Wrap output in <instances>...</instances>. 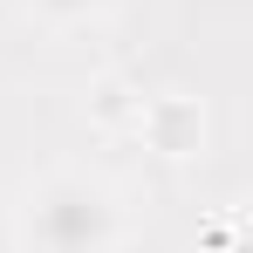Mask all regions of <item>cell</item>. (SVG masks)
Returning <instances> with one entry per match:
<instances>
[{"label": "cell", "instance_id": "cell-1", "mask_svg": "<svg viewBox=\"0 0 253 253\" xmlns=\"http://www.w3.org/2000/svg\"><path fill=\"white\" fill-rule=\"evenodd\" d=\"M28 233L42 253H110L117 247V206L103 185L62 171L28 199Z\"/></svg>", "mask_w": 253, "mask_h": 253}, {"label": "cell", "instance_id": "cell-2", "mask_svg": "<svg viewBox=\"0 0 253 253\" xmlns=\"http://www.w3.org/2000/svg\"><path fill=\"white\" fill-rule=\"evenodd\" d=\"M137 130H144L165 158H192V151L206 144V110H199L192 96H151V103L137 110Z\"/></svg>", "mask_w": 253, "mask_h": 253}, {"label": "cell", "instance_id": "cell-3", "mask_svg": "<svg viewBox=\"0 0 253 253\" xmlns=\"http://www.w3.org/2000/svg\"><path fill=\"white\" fill-rule=\"evenodd\" d=\"M42 14H55V21H76V14H96L103 0H35Z\"/></svg>", "mask_w": 253, "mask_h": 253}]
</instances>
